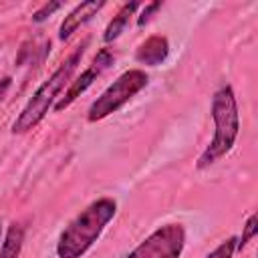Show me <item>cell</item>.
<instances>
[{"label":"cell","mask_w":258,"mask_h":258,"mask_svg":"<svg viewBox=\"0 0 258 258\" xmlns=\"http://www.w3.org/2000/svg\"><path fill=\"white\" fill-rule=\"evenodd\" d=\"M137 8H139V2H127V4H123V6L119 8V12L111 18V22L105 26L103 42H113V40H117V38L123 34V30L127 28V24H129V20H131V16L135 14Z\"/></svg>","instance_id":"cell-9"},{"label":"cell","mask_w":258,"mask_h":258,"mask_svg":"<svg viewBox=\"0 0 258 258\" xmlns=\"http://www.w3.org/2000/svg\"><path fill=\"white\" fill-rule=\"evenodd\" d=\"M22 244H24V228L18 222H12L0 246V258H20Z\"/></svg>","instance_id":"cell-10"},{"label":"cell","mask_w":258,"mask_h":258,"mask_svg":"<svg viewBox=\"0 0 258 258\" xmlns=\"http://www.w3.org/2000/svg\"><path fill=\"white\" fill-rule=\"evenodd\" d=\"M10 85H12V79H10V77H0V101L6 97Z\"/></svg>","instance_id":"cell-15"},{"label":"cell","mask_w":258,"mask_h":258,"mask_svg":"<svg viewBox=\"0 0 258 258\" xmlns=\"http://www.w3.org/2000/svg\"><path fill=\"white\" fill-rule=\"evenodd\" d=\"M62 8V2H46V4H42L34 14H32V22H36V24H40V22H44L48 16H52L56 10H60Z\"/></svg>","instance_id":"cell-13"},{"label":"cell","mask_w":258,"mask_h":258,"mask_svg":"<svg viewBox=\"0 0 258 258\" xmlns=\"http://www.w3.org/2000/svg\"><path fill=\"white\" fill-rule=\"evenodd\" d=\"M185 248V230L181 224H165L151 232L125 258H179Z\"/></svg>","instance_id":"cell-5"},{"label":"cell","mask_w":258,"mask_h":258,"mask_svg":"<svg viewBox=\"0 0 258 258\" xmlns=\"http://www.w3.org/2000/svg\"><path fill=\"white\" fill-rule=\"evenodd\" d=\"M169 54V42L165 36L161 34H153L149 38H145L137 50H135V60L145 64V67H157L161 64Z\"/></svg>","instance_id":"cell-8"},{"label":"cell","mask_w":258,"mask_h":258,"mask_svg":"<svg viewBox=\"0 0 258 258\" xmlns=\"http://www.w3.org/2000/svg\"><path fill=\"white\" fill-rule=\"evenodd\" d=\"M256 232H258V214L254 212V214L248 216V220H246V224H244L242 236H240L238 242H236V250H244V248L252 242V238L256 236Z\"/></svg>","instance_id":"cell-11"},{"label":"cell","mask_w":258,"mask_h":258,"mask_svg":"<svg viewBox=\"0 0 258 258\" xmlns=\"http://www.w3.org/2000/svg\"><path fill=\"white\" fill-rule=\"evenodd\" d=\"M236 242H238V238H234V236H230V238H226L224 242H220L206 258H234V252H236Z\"/></svg>","instance_id":"cell-12"},{"label":"cell","mask_w":258,"mask_h":258,"mask_svg":"<svg viewBox=\"0 0 258 258\" xmlns=\"http://www.w3.org/2000/svg\"><path fill=\"white\" fill-rule=\"evenodd\" d=\"M149 85V75L143 69H129L119 75L87 109V121L97 123L117 113L123 105H127L137 93H141Z\"/></svg>","instance_id":"cell-4"},{"label":"cell","mask_w":258,"mask_h":258,"mask_svg":"<svg viewBox=\"0 0 258 258\" xmlns=\"http://www.w3.org/2000/svg\"><path fill=\"white\" fill-rule=\"evenodd\" d=\"M210 115L214 121V137L198 157L196 161L198 169H206L214 165L224 155H228L236 145V139L240 133V115H238V101L232 85L226 83L214 93Z\"/></svg>","instance_id":"cell-3"},{"label":"cell","mask_w":258,"mask_h":258,"mask_svg":"<svg viewBox=\"0 0 258 258\" xmlns=\"http://www.w3.org/2000/svg\"><path fill=\"white\" fill-rule=\"evenodd\" d=\"M159 8H161V2H149V4H145V8L141 10V14H139V18H137V26H145V24L151 20L153 12H157Z\"/></svg>","instance_id":"cell-14"},{"label":"cell","mask_w":258,"mask_h":258,"mask_svg":"<svg viewBox=\"0 0 258 258\" xmlns=\"http://www.w3.org/2000/svg\"><path fill=\"white\" fill-rule=\"evenodd\" d=\"M113 60H115V54L109 50V48H101L97 54H95V58L91 60V64L75 79V81H71L69 83V87H67V91H64V95L62 97H58V101L54 103V111L56 113H60L62 109H67V107H71L95 81H97V77H101L103 75V71H107L111 64H113Z\"/></svg>","instance_id":"cell-6"},{"label":"cell","mask_w":258,"mask_h":258,"mask_svg":"<svg viewBox=\"0 0 258 258\" xmlns=\"http://www.w3.org/2000/svg\"><path fill=\"white\" fill-rule=\"evenodd\" d=\"M117 202L113 198H99L81 210L56 240L58 258H83L103 234L105 226L115 218Z\"/></svg>","instance_id":"cell-2"},{"label":"cell","mask_w":258,"mask_h":258,"mask_svg":"<svg viewBox=\"0 0 258 258\" xmlns=\"http://www.w3.org/2000/svg\"><path fill=\"white\" fill-rule=\"evenodd\" d=\"M87 46H89V38H85L83 42H79L71 50V54L52 71V75L46 81H42V85L32 93V97L26 101V105L22 107V111L18 113V117L12 123V129L10 131L14 135H24V133L36 129L38 123L48 115V111L58 101L60 91L69 87V83H71L77 67L81 64V58H83Z\"/></svg>","instance_id":"cell-1"},{"label":"cell","mask_w":258,"mask_h":258,"mask_svg":"<svg viewBox=\"0 0 258 258\" xmlns=\"http://www.w3.org/2000/svg\"><path fill=\"white\" fill-rule=\"evenodd\" d=\"M105 8V2L103 0H89V2H81V4H77L67 16H64V20L60 22V28H58V38L64 42V40H69L83 24H87L99 10H103Z\"/></svg>","instance_id":"cell-7"},{"label":"cell","mask_w":258,"mask_h":258,"mask_svg":"<svg viewBox=\"0 0 258 258\" xmlns=\"http://www.w3.org/2000/svg\"><path fill=\"white\" fill-rule=\"evenodd\" d=\"M0 238H2V218H0Z\"/></svg>","instance_id":"cell-16"}]
</instances>
